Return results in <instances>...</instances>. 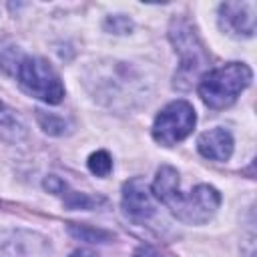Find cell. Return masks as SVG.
<instances>
[{"instance_id":"6da1fadb","label":"cell","mask_w":257,"mask_h":257,"mask_svg":"<svg viewBox=\"0 0 257 257\" xmlns=\"http://www.w3.org/2000/svg\"><path fill=\"white\" fill-rule=\"evenodd\" d=\"M153 195L165 203L179 221L187 225L207 223L221 205V195L211 185H197L189 195H181L179 173L169 165L157 171L153 181Z\"/></svg>"},{"instance_id":"7a4b0ae2","label":"cell","mask_w":257,"mask_h":257,"mask_svg":"<svg viewBox=\"0 0 257 257\" xmlns=\"http://www.w3.org/2000/svg\"><path fill=\"white\" fill-rule=\"evenodd\" d=\"M253 72L243 62H229L203 74L199 82V96L209 108H225L251 84Z\"/></svg>"},{"instance_id":"3957f363","label":"cell","mask_w":257,"mask_h":257,"mask_svg":"<svg viewBox=\"0 0 257 257\" xmlns=\"http://www.w3.org/2000/svg\"><path fill=\"white\" fill-rule=\"evenodd\" d=\"M14 72H16L20 86L28 94H32L48 104H58L62 100V96H64L62 80L44 58L24 56L18 60Z\"/></svg>"},{"instance_id":"277c9868","label":"cell","mask_w":257,"mask_h":257,"mask_svg":"<svg viewBox=\"0 0 257 257\" xmlns=\"http://www.w3.org/2000/svg\"><path fill=\"white\" fill-rule=\"evenodd\" d=\"M195 120V108L187 100H173L157 114L153 122V139L165 147H171L193 133Z\"/></svg>"},{"instance_id":"5b68a950","label":"cell","mask_w":257,"mask_h":257,"mask_svg":"<svg viewBox=\"0 0 257 257\" xmlns=\"http://www.w3.org/2000/svg\"><path fill=\"white\" fill-rule=\"evenodd\" d=\"M169 36H171V42L175 44V50L181 54V74L195 76L207 64V54L195 30L187 20L179 18V20H173Z\"/></svg>"},{"instance_id":"8992f818","label":"cell","mask_w":257,"mask_h":257,"mask_svg":"<svg viewBox=\"0 0 257 257\" xmlns=\"http://www.w3.org/2000/svg\"><path fill=\"white\" fill-rule=\"evenodd\" d=\"M153 195L141 177H133L122 187V211L135 223H145L155 215Z\"/></svg>"},{"instance_id":"52a82bcc","label":"cell","mask_w":257,"mask_h":257,"mask_svg":"<svg viewBox=\"0 0 257 257\" xmlns=\"http://www.w3.org/2000/svg\"><path fill=\"white\" fill-rule=\"evenodd\" d=\"M221 28L237 38H249L255 32V4L253 2H225L219 8Z\"/></svg>"},{"instance_id":"ba28073f","label":"cell","mask_w":257,"mask_h":257,"mask_svg":"<svg viewBox=\"0 0 257 257\" xmlns=\"http://www.w3.org/2000/svg\"><path fill=\"white\" fill-rule=\"evenodd\" d=\"M46 241L30 231H0V257H44Z\"/></svg>"},{"instance_id":"9c48e42d","label":"cell","mask_w":257,"mask_h":257,"mask_svg":"<svg viewBox=\"0 0 257 257\" xmlns=\"http://www.w3.org/2000/svg\"><path fill=\"white\" fill-rule=\"evenodd\" d=\"M197 149L205 159L227 161L233 153V137L229 131L217 126V128H211V131H205L199 135Z\"/></svg>"},{"instance_id":"30bf717a","label":"cell","mask_w":257,"mask_h":257,"mask_svg":"<svg viewBox=\"0 0 257 257\" xmlns=\"http://www.w3.org/2000/svg\"><path fill=\"white\" fill-rule=\"evenodd\" d=\"M68 231H70L74 237H78L80 241H88V243H96V241H98V243H104V241L112 239L110 233H106V231H102V229L88 227V225H70Z\"/></svg>"},{"instance_id":"8fae6325","label":"cell","mask_w":257,"mask_h":257,"mask_svg":"<svg viewBox=\"0 0 257 257\" xmlns=\"http://www.w3.org/2000/svg\"><path fill=\"white\" fill-rule=\"evenodd\" d=\"M88 169L90 173H94L96 177H106L112 169V161H110V155L106 151H96L88 157Z\"/></svg>"},{"instance_id":"7c38bea8","label":"cell","mask_w":257,"mask_h":257,"mask_svg":"<svg viewBox=\"0 0 257 257\" xmlns=\"http://www.w3.org/2000/svg\"><path fill=\"white\" fill-rule=\"evenodd\" d=\"M0 128L4 133H10L12 137H18V133H22V124H20L16 112L10 110L2 100H0Z\"/></svg>"},{"instance_id":"4fadbf2b","label":"cell","mask_w":257,"mask_h":257,"mask_svg":"<svg viewBox=\"0 0 257 257\" xmlns=\"http://www.w3.org/2000/svg\"><path fill=\"white\" fill-rule=\"evenodd\" d=\"M36 118H38V122H40V126L46 131V133H50V135H60L62 131H64V120L60 118V116H56V114H50V112H42V110H36Z\"/></svg>"},{"instance_id":"5bb4252c","label":"cell","mask_w":257,"mask_h":257,"mask_svg":"<svg viewBox=\"0 0 257 257\" xmlns=\"http://www.w3.org/2000/svg\"><path fill=\"white\" fill-rule=\"evenodd\" d=\"M104 26H106V30H110V32H114V34H124V32H128L131 30V26H133V22L126 18V16H110L106 22H104Z\"/></svg>"},{"instance_id":"9a60e30c","label":"cell","mask_w":257,"mask_h":257,"mask_svg":"<svg viewBox=\"0 0 257 257\" xmlns=\"http://www.w3.org/2000/svg\"><path fill=\"white\" fill-rule=\"evenodd\" d=\"M133 257H161L153 247H139L135 253H133Z\"/></svg>"},{"instance_id":"2e32d148","label":"cell","mask_w":257,"mask_h":257,"mask_svg":"<svg viewBox=\"0 0 257 257\" xmlns=\"http://www.w3.org/2000/svg\"><path fill=\"white\" fill-rule=\"evenodd\" d=\"M68 257H98V255L92 253V251H86V249H76V251H72Z\"/></svg>"}]
</instances>
